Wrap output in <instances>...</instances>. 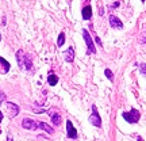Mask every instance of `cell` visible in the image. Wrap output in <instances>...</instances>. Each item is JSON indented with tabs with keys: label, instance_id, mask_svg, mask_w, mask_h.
<instances>
[{
	"label": "cell",
	"instance_id": "5",
	"mask_svg": "<svg viewBox=\"0 0 146 141\" xmlns=\"http://www.w3.org/2000/svg\"><path fill=\"white\" fill-rule=\"evenodd\" d=\"M22 126L27 129V130H35L38 129V125H36V121L31 120V118H23L22 121Z\"/></svg>",
	"mask_w": 146,
	"mask_h": 141
},
{
	"label": "cell",
	"instance_id": "1",
	"mask_svg": "<svg viewBox=\"0 0 146 141\" xmlns=\"http://www.w3.org/2000/svg\"><path fill=\"white\" fill-rule=\"evenodd\" d=\"M16 60H18V65H19L21 69L29 71V69L33 68V63H31V60H30V57H29L22 49H19V50L16 52Z\"/></svg>",
	"mask_w": 146,
	"mask_h": 141
},
{
	"label": "cell",
	"instance_id": "3",
	"mask_svg": "<svg viewBox=\"0 0 146 141\" xmlns=\"http://www.w3.org/2000/svg\"><path fill=\"white\" fill-rule=\"evenodd\" d=\"M83 35H84V41L87 43V47H88V54H95L96 53V47H95L94 39H92V37H91V34L88 33L87 29H83Z\"/></svg>",
	"mask_w": 146,
	"mask_h": 141
},
{
	"label": "cell",
	"instance_id": "14",
	"mask_svg": "<svg viewBox=\"0 0 146 141\" xmlns=\"http://www.w3.org/2000/svg\"><path fill=\"white\" fill-rule=\"evenodd\" d=\"M47 83L50 84V86H56V84L58 83V76L50 72L49 73V76H47Z\"/></svg>",
	"mask_w": 146,
	"mask_h": 141
},
{
	"label": "cell",
	"instance_id": "4",
	"mask_svg": "<svg viewBox=\"0 0 146 141\" xmlns=\"http://www.w3.org/2000/svg\"><path fill=\"white\" fill-rule=\"evenodd\" d=\"M89 124L91 125L96 126V128H100L102 126V118H100L99 113H98V107L95 105H92V114L89 115Z\"/></svg>",
	"mask_w": 146,
	"mask_h": 141
},
{
	"label": "cell",
	"instance_id": "22",
	"mask_svg": "<svg viewBox=\"0 0 146 141\" xmlns=\"http://www.w3.org/2000/svg\"><path fill=\"white\" fill-rule=\"evenodd\" d=\"M1 121H3V113L0 111V124H1Z\"/></svg>",
	"mask_w": 146,
	"mask_h": 141
},
{
	"label": "cell",
	"instance_id": "9",
	"mask_svg": "<svg viewBox=\"0 0 146 141\" xmlns=\"http://www.w3.org/2000/svg\"><path fill=\"white\" fill-rule=\"evenodd\" d=\"M64 58H65V61L66 63H73V60H74V49L72 46H69L65 52H64Z\"/></svg>",
	"mask_w": 146,
	"mask_h": 141
},
{
	"label": "cell",
	"instance_id": "16",
	"mask_svg": "<svg viewBox=\"0 0 146 141\" xmlns=\"http://www.w3.org/2000/svg\"><path fill=\"white\" fill-rule=\"evenodd\" d=\"M104 73H106V76H107V79H108V80H114V73H112V71H111V69H106Z\"/></svg>",
	"mask_w": 146,
	"mask_h": 141
},
{
	"label": "cell",
	"instance_id": "24",
	"mask_svg": "<svg viewBox=\"0 0 146 141\" xmlns=\"http://www.w3.org/2000/svg\"><path fill=\"white\" fill-rule=\"evenodd\" d=\"M141 1H142V3H145V1H146V0H141Z\"/></svg>",
	"mask_w": 146,
	"mask_h": 141
},
{
	"label": "cell",
	"instance_id": "18",
	"mask_svg": "<svg viewBox=\"0 0 146 141\" xmlns=\"http://www.w3.org/2000/svg\"><path fill=\"white\" fill-rule=\"evenodd\" d=\"M139 69H141V73H142V75H145V76H146V64L145 63L139 64Z\"/></svg>",
	"mask_w": 146,
	"mask_h": 141
},
{
	"label": "cell",
	"instance_id": "12",
	"mask_svg": "<svg viewBox=\"0 0 146 141\" xmlns=\"http://www.w3.org/2000/svg\"><path fill=\"white\" fill-rule=\"evenodd\" d=\"M10 68H11L10 63H8L5 58L0 57V72H1V73H7L8 71H10Z\"/></svg>",
	"mask_w": 146,
	"mask_h": 141
},
{
	"label": "cell",
	"instance_id": "19",
	"mask_svg": "<svg viewBox=\"0 0 146 141\" xmlns=\"http://www.w3.org/2000/svg\"><path fill=\"white\" fill-rule=\"evenodd\" d=\"M139 42H141V43H146V31L139 37Z\"/></svg>",
	"mask_w": 146,
	"mask_h": 141
},
{
	"label": "cell",
	"instance_id": "20",
	"mask_svg": "<svg viewBox=\"0 0 146 141\" xmlns=\"http://www.w3.org/2000/svg\"><path fill=\"white\" fill-rule=\"evenodd\" d=\"M119 1H115V3H112V5H111V7H112V8H118V7H119Z\"/></svg>",
	"mask_w": 146,
	"mask_h": 141
},
{
	"label": "cell",
	"instance_id": "25",
	"mask_svg": "<svg viewBox=\"0 0 146 141\" xmlns=\"http://www.w3.org/2000/svg\"><path fill=\"white\" fill-rule=\"evenodd\" d=\"M0 38H1V37H0Z\"/></svg>",
	"mask_w": 146,
	"mask_h": 141
},
{
	"label": "cell",
	"instance_id": "7",
	"mask_svg": "<svg viewBox=\"0 0 146 141\" xmlns=\"http://www.w3.org/2000/svg\"><path fill=\"white\" fill-rule=\"evenodd\" d=\"M110 25H111V27H114V29H118V30H122L123 29V22L120 21L118 16L115 15H110Z\"/></svg>",
	"mask_w": 146,
	"mask_h": 141
},
{
	"label": "cell",
	"instance_id": "6",
	"mask_svg": "<svg viewBox=\"0 0 146 141\" xmlns=\"http://www.w3.org/2000/svg\"><path fill=\"white\" fill-rule=\"evenodd\" d=\"M5 107H7V111H8V114H10L11 118H14V117H16V115L19 114V106L15 105V103L7 102V103H5Z\"/></svg>",
	"mask_w": 146,
	"mask_h": 141
},
{
	"label": "cell",
	"instance_id": "15",
	"mask_svg": "<svg viewBox=\"0 0 146 141\" xmlns=\"http://www.w3.org/2000/svg\"><path fill=\"white\" fill-rule=\"evenodd\" d=\"M65 43V33H60V35H58V39H57V46L61 47Z\"/></svg>",
	"mask_w": 146,
	"mask_h": 141
},
{
	"label": "cell",
	"instance_id": "13",
	"mask_svg": "<svg viewBox=\"0 0 146 141\" xmlns=\"http://www.w3.org/2000/svg\"><path fill=\"white\" fill-rule=\"evenodd\" d=\"M50 118H52V122H53V125H60L61 124V114H57V113H50Z\"/></svg>",
	"mask_w": 146,
	"mask_h": 141
},
{
	"label": "cell",
	"instance_id": "21",
	"mask_svg": "<svg viewBox=\"0 0 146 141\" xmlns=\"http://www.w3.org/2000/svg\"><path fill=\"white\" fill-rule=\"evenodd\" d=\"M95 39H96V42L99 43L100 46H103V43H102V41H100V38H99V37H95Z\"/></svg>",
	"mask_w": 146,
	"mask_h": 141
},
{
	"label": "cell",
	"instance_id": "11",
	"mask_svg": "<svg viewBox=\"0 0 146 141\" xmlns=\"http://www.w3.org/2000/svg\"><path fill=\"white\" fill-rule=\"evenodd\" d=\"M36 125H38V128L39 129H42V130H45L46 133H49V134H53L54 133V129H53L50 125H47L46 122H42V121H38L36 122Z\"/></svg>",
	"mask_w": 146,
	"mask_h": 141
},
{
	"label": "cell",
	"instance_id": "17",
	"mask_svg": "<svg viewBox=\"0 0 146 141\" xmlns=\"http://www.w3.org/2000/svg\"><path fill=\"white\" fill-rule=\"evenodd\" d=\"M5 99H7V96H5V94L3 92V91H1V90H0V105H3V103L5 102Z\"/></svg>",
	"mask_w": 146,
	"mask_h": 141
},
{
	"label": "cell",
	"instance_id": "2",
	"mask_svg": "<svg viewBox=\"0 0 146 141\" xmlns=\"http://www.w3.org/2000/svg\"><path fill=\"white\" fill-rule=\"evenodd\" d=\"M122 117H123V120H125L126 122H129V124H137V122L139 121V118H141V113L137 109H131L130 111H127V113L125 111V113L122 114Z\"/></svg>",
	"mask_w": 146,
	"mask_h": 141
},
{
	"label": "cell",
	"instance_id": "23",
	"mask_svg": "<svg viewBox=\"0 0 146 141\" xmlns=\"http://www.w3.org/2000/svg\"><path fill=\"white\" fill-rule=\"evenodd\" d=\"M7 141H14V138H12L11 136H8V137H7Z\"/></svg>",
	"mask_w": 146,
	"mask_h": 141
},
{
	"label": "cell",
	"instance_id": "10",
	"mask_svg": "<svg viewBox=\"0 0 146 141\" xmlns=\"http://www.w3.org/2000/svg\"><path fill=\"white\" fill-rule=\"evenodd\" d=\"M81 16H83L84 21H89L91 16H92V7L91 5H85L81 10Z\"/></svg>",
	"mask_w": 146,
	"mask_h": 141
},
{
	"label": "cell",
	"instance_id": "8",
	"mask_svg": "<svg viewBox=\"0 0 146 141\" xmlns=\"http://www.w3.org/2000/svg\"><path fill=\"white\" fill-rule=\"evenodd\" d=\"M66 133H68V137L69 138H77V130L76 128L73 126L72 121H66Z\"/></svg>",
	"mask_w": 146,
	"mask_h": 141
}]
</instances>
